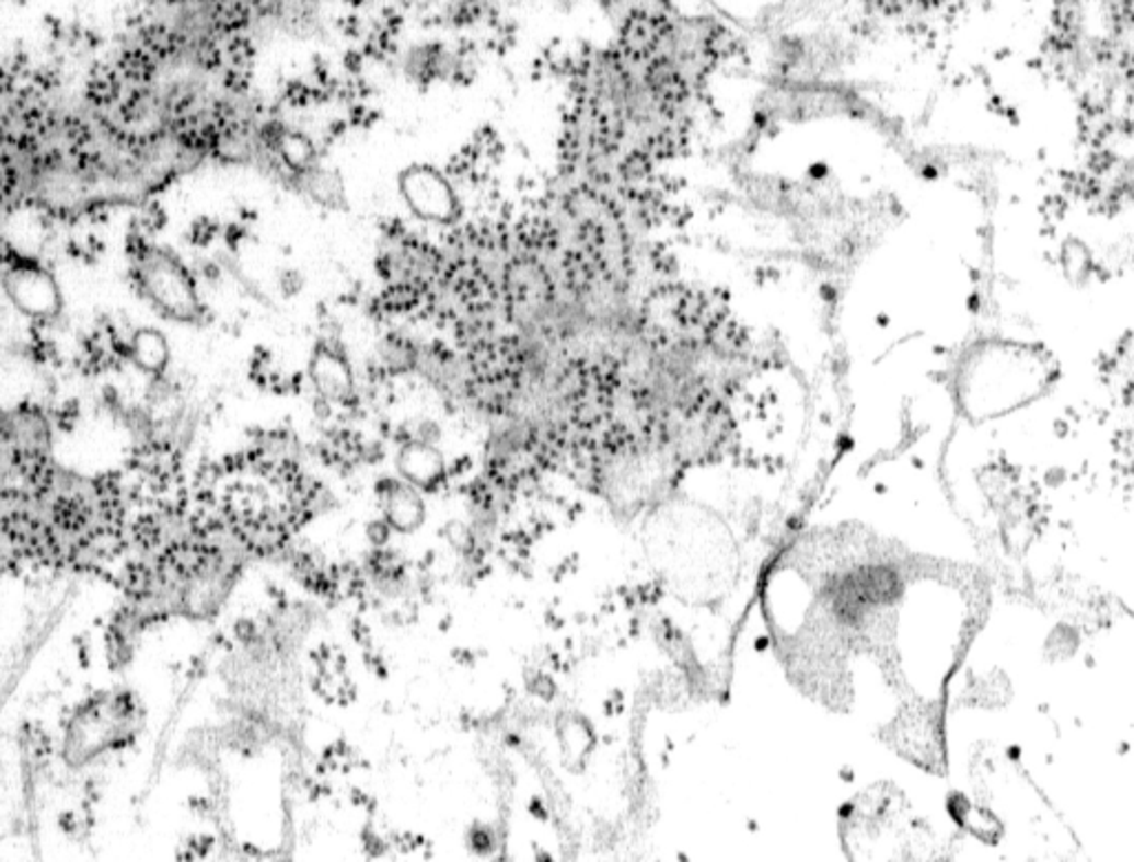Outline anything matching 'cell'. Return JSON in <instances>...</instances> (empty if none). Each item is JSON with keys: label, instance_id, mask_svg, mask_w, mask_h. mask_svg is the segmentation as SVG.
I'll return each mask as SVG.
<instances>
[{"label": "cell", "instance_id": "6da1fadb", "mask_svg": "<svg viewBox=\"0 0 1134 862\" xmlns=\"http://www.w3.org/2000/svg\"><path fill=\"white\" fill-rule=\"evenodd\" d=\"M220 227L218 222H213L211 218H198L194 225H192V233H188V238H192V242L196 246H207L216 240Z\"/></svg>", "mask_w": 1134, "mask_h": 862}, {"label": "cell", "instance_id": "7a4b0ae2", "mask_svg": "<svg viewBox=\"0 0 1134 862\" xmlns=\"http://www.w3.org/2000/svg\"><path fill=\"white\" fill-rule=\"evenodd\" d=\"M344 67H346L348 71L357 73V71L363 67V54H359V51H348V54L344 56Z\"/></svg>", "mask_w": 1134, "mask_h": 862}]
</instances>
